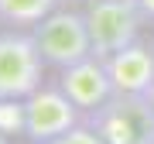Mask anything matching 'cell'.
<instances>
[{
    "instance_id": "obj_1",
    "label": "cell",
    "mask_w": 154,
    "mask_h": 144,
    "mask_svg": "<svg viewBox=\"0 0 154 144\" xmlns=\"http://www.w3.org/2000/svg\"><path fill=\"white\" fill-rule=\"evenodd\" d=\"M106 144H151L154 141V106L144 93H113L103 106L86 113Z\"/></svg>"
},
{
    "instance_id": "obj_2",
    "label": "cell",
    "mask_w": 154,
    "mask_h": 144,
    "mask_svg": "<svg viewBox=\"0 0 154 144\" xmlns=\"http://www.w3.org/2000/svg\"><path fill=\"white\" fill-rule=\"evenodd\" d=\"M31 38L38 45L45 65H55V69L75 65V62L93 55V41H89L82 7H62L58 4L41 24L31 28Z\"/></svg>"
},
{
    "instance_id": "obj_3",
    "label": "cell",
    "mask_w": 154,
    "mask_h": 144,
    "mask_svg": "<svg viewBox=\"0 0 154 144\" xmlns=\"http://www.w3.org/2000/svg\"><path fill=\"white\" fill-rule=\"evenodd\" d=\"M82 17L96 58H110L113 52L134 45L140 38V28L147 24L137 0H86Z\"/></svg>"
},
{
    "instance_id": "obj_4",
    "label": "cell",
    "mask_w": 154,
    "mask_h": 144,
    "mask_svg": "<svg viewBox=\"0 0 154 144\" xmlns=\"http://www.w3.org/2000/svg\"><path fill=\"white\" fill-rule=\"evenodd\" d=\"M45 86V58L31 31H0V100H28Z\"/></svg>"
},
{
    "instance_id": "obj_5",
    "label": "cell",
    "mask_w": 154,
    "mask_h": 144,
    "mask_svg": "<svg viewBox=\"0 0 154 144\" xmlns=\"http://www.w3.org/2000/svg\"><path fill=\"white\" fill-rule=\"evenodd\" d=\"M86 113L62 93V86H38L24 100V137L31 144H48L58 134L82 124Z\"/></svg>"
},
{
    "instance_id": "obj_6",
    "label": "cell",
    "mask_w": 154,
    "mask_h": 144,
    "mask_svg": "<svg viewBox=\"0 0 154 144\" xmlns=\"http://www.w3.org/2000/svg\"><path fill=\"white\" fill-rule=\"evenodd\" d=\"M58 86L82 113H93L96 106H103L113 96V83H110V72H106V62L96 58V55L75 62V65L58 69Z\"/></svg>"
},
{
    "instance_id": "obj_7",
    "label": "cell",
    "mask_w": 154,
    "mask_h": 144,
    "mask_svg": "<svg viewBox=\"0 0 154 144\" xmlns=\"http://www.w3.org/2000/svg\"><path fill=\"white\" fill-rule=\"evenodd\" d=\"M103 62H106V72H110L113 93H147L154 83V48L144 45L140 38L120 52H113Z\"/></svg>"
},
{
    "instance_id": "obj_8",
    "label": "cell",
    "mask_w": 154,
    "mask_h": 144,
    "mask_svg": "<svg viewBox=\"0 0 154 144\" xmlns=\"http://www.w3.org/2000/svg\"><path fill=\"white\" fill-rule=\"evenodd\" d=\"M58 7V0H0V21L7 28L31 31Z\"/></svg>"
},
{
    "instance_id": "obj_9",
    "label": "cell",
    "mask_w": 154,
    "mask_h": 144,
    "mask_svg": "<svg viewBox=\"0 0 154 144\" xmlns=\"http://www.w3.org/2000/svg\"><path fill=\"white\" fill-rule=\"evenodd\" d=\"M0 130L11 134H24V100H0Z\"/></svg>"
},
{
    "instance_id": "obj_10",
    "label": "cell",
    "mask_w": 154,
    "mask_h": 144,
    "mask_svg": "<svg viewBox=\"0 0 154 144\" xmlns=\"http://www.w3.org/2000/svg\"><path fill=\"white\" fill-rule=\"evenodd\" d=\"M48 144H106L99 134L89 127V120H82V124H75L72 130H65V134H58L55 141H48Z\"/></svg>"
},
{
    "instance_id": "obj_11",
    "label": "cell",
    "mask_w": 154,
    "mask_h": 144,
    "mask_svg": "<svg viewBox=\"0 0 154 144\" xmlns=\"http://www.w3.org/2000/svg\"><path fill=\"white\" fill-rule=\"evenodd\" d=\"M137 7H140L144 21H147V24H154V0H137Z\"/></svg>"
},
{
    "instance_id": "obj_12",
    "label": "cell",
    "mask_w": 154,
    "mask_h": 144,
    "mask_svg": "<svg viewBox=\"0 0 154 144\" xmlns=\"http://www.w3.org/2000/svg\"><path fill=\"white\" fill-rule=\"evenodd\" d=\"M58 4H62V7H82L86 0H58Z\"/></svg>"
},
{
    "instance_id": "obj_13",
    "label": "cell",
    "mask_w": 154,
    "mask_h": 144,
    "mask_svg": "<svg viewBox=\"0 0 154 144\" xmlns=\"http://www.w3.org/2000/svg\"><path fill=\"white\" fill-rule=\"evenodd\" d=\"M144 96H147V103L154 106V83H151V89H147V93H144Z\"/></svg>"
},
{
    "instance_id": "obj_14",
    "label": "cell",
    "mask_w": 154,
    "mask_h": 144,
    "mask_svg": "<svg viewBox=\"0 0 154 144\" xmlns=\"http://www.w3.org/2000/svg\"><path fill=\"white\" fill-rule=\"evenodd\" d=\"M0 144H11V137H7V134H4V130H0Z\"/></svg>"
},
{
    "instance_id": "obj_15",
    "label": "cell",
    "mask_w": 154,
    "mask_h": 144,
    "mask_svg": "<svg viewBox=\"0 0 154 144\" xmlns=\"http://www.w3.org/2000/svg\"><path fill=\"white\" fill-rule=\"evenodd\" d=\"M151 144H154V141H151Z\"/></svg>"
}]
</instances>
